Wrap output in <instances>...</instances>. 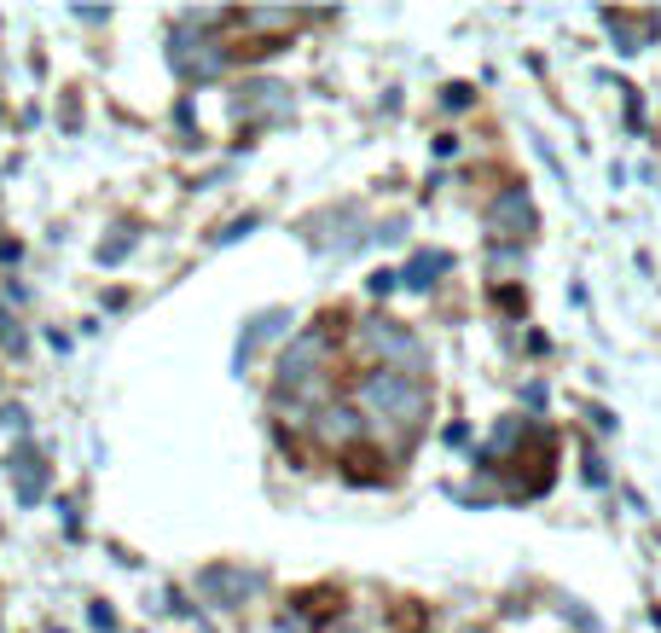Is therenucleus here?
Returning <instances> with one entry per match:
<instances>
[{"label": "nucleus", "instance_id": "obj_1", "mask_svg": "<svg viewBox=\"0 0 661 633\" xmlns=\"http://www.w3.org/2000/svg\"><path fill=\"white\" fill-rule=\"evenodd\" d=\"M360 401L371 407L378 419H389V424H424V413H429V396H424V384L418 378H406V373H371L366 384H360Z\"/></svg>", "mask_w": 661, "mask_h": 633}, {"label": "nucleus", "instance_id": "obj_2", "mask_svg": "<svg viewBox=\"0 0 661 633\" xmlns=\"http://www.w3.org/2000/svg\"><path fill=\"white\" fill-rule=\"evenodd\" d=\"M360 343L378 360H389V373H424V343L406 332V325H395L389 314H371L360 325Z\"/></svg>", "mask_w": 661, "mask_h": 633}, {"label": "nucleus", "instance_id": "obj_3", "mask_svg": "<svg viewBox=\"0 0 661 633\" xmlns=\"http://www.w3.org/2000/svg\"><path fill=\"white\" fill-rule=\"evenodd\" d=\"M169 58H175V70L186 81H215L221 76V47L210 41V30H198V24H175Z\"/></svg>", "mask_w": 661, "mask_h": 633}, {"label": "nucleus", "instance_id": "obj_4", "mask_svg": "<svg viewBox=\"0 0 661 633\" xmlns=\"http://www.w3.org/2000/svg\"><path fill=\"white\" fill-rule=\"evenodd\" d=\"M198 587H203V599H210V604H221V610H238L244 599H256L261 576H256V569H203V576H198Z\"/></svg>", "mask_w": 661, "mask_h": 633}, {"label": "nucleus", "instance_id": "obj_5", "mask_svg": "<svg viewBox=\"0 0 661 633\" xmlns=\"http://www.w3.org/2000/svg\"><path fill=\"white\" fill-rule=\"evenodd\" d=\"M279 332H291V309H267V314H256L250 325H244L238 349H233V373H244V366L256 360V349H261V343H273Z\"/></svg>", "mask_w": 661, "mask_h": 633}, {"label": "nucleus", "instance_id": "obj_6", "mask_svg": "<svg viewBox=\"0 0 661 633\" xmlns=\"http://www.w3.org/2000/svg\"><path fill=\"white\" fill-rule=\"evenodd\" d=\"M488 227H493V233H516V238H528V233H534V198H528L523 187H511L505 198H493Z\"/></svg>", "mask_w": 661, "mask_h": 633}, {"label": "nucleus", "instance_id": "obj_7", "mask_svg": "<svg viewBox=\"0 0 661 633\" xmlns=\"http://www.w3.org/2000/svg\"><path fill=\"white\" fill-rule=\"evenodd\" d=\"M7 471L18 482V506H35V500H47V459L30 454V447H18V454L7 459Z\"/></svg>", "mask_w": 661, "mask_h": 633}, {"label": "nucleus", "instance_id": "obj_8", "mask_svg": "<svg viewBox=\"0 0 661 633\" xmlns=\"http://www.w3.org/2000/svg\"><path fill=\"white\" fill-rule=\"evenodd\" d=\"M447 268H452L447 251H418V256H412L406 268H401V285H406V291H429V285H436Z\"/></svg>", "mask_w": 661, "mask_h": 633}, {"label": "nucleus", "instance_id": "obj_9", "mask_svg": "<svg viewBox=\"0 0 661 633\" xmlns=\"http://www.w3.org/2000/svg\"><path fill=\"white\" fill-rule=\"evenodd\" d=\"M320 349H325L320 337H302L296 349L279 360V384H302V378H307V373H314V366H320Z\"/></svg>", "mask_w": 661, "mask_h": 633}, {"label": "nucleus", "instance_id": "obj_10", "mask_svg": "<svg viewBox=\"0 0 661 633\" xmlns=\"http://www.w3.org/2000/svg\"><path fill=\"white\" fill-rule=\"evenodd\" d=\"M320 431H325L330 442H343V436L360 431V413H355V407H330V413L320 419Z\"/></svg>", "mask_w": 661, "mask_h": 633}, {"label": "nucleus", "instance_id": "obj_11", "mask_svg": "<svg viewBox=\"0 0 661 633\" xmlns=\"http://www.w3.org/2000/svg\"><path fill=\"white\" fill-rule=\"evenodd\" d=\"M134 244H139V227H111L105 244H99V262H116L122 251H134Z\"/></svg>", "mask_w": 661, "mask_h": 633}, {"label": "nucleus", "instance_id": "obj_12", "mask_svg": "<svg viewBox=\"0 0 661 633\" xmlns=\"http://www.w3.org/2000/svg\"><path fill=\"white\" fill-rule=\"evenodd\" d=\"M0 349H7V355H24V332H18V320H12L7 309H0Z\"/></svg>", "mask_w": 661, "mask_h": 633}, {"label": "nucleus", "instance_id": "obj_13", "mask_svg": "<svg viewBox=\"0 0 661 633\" xmlns=\"http://www.w3.org/2000/svg\"><path fill=\"white\" fill-rule=\"evenodd\" d=\"M256 227H261V215H244V221H233V227H215V233H210V244H233V238L256 233Z\"/></svg>", "mask_w": 661, "mask_h": 633}, {"label": "nucleus", "instance_id": "obj_14", "mask_svg": "<svg viewBox=\"0 0 661 633\" xmlns=\"http://www.w3.org/2000/svg\"><path fill=\"white\" fill-rule=\"evenodd\" d=\"M88 617H93V628H99V633H111V628H116V610H111V604H93Z\"/></svg>", "mask_w": 661, "mask_h": 633}, {"label": "nucleus", "instance_id": "obj_15", "mask_svg": "<svg viewBox=\"0 0 661 633\" xmlns=\"http://www.w3.org/2000/svg\"><path fill=\"white\" fill-rule=\"evenodd\" d=\"M76 18H81V24H105L111 7H76Z\"/></svg>", "mask_w": 661, "mask_h": 633}, {"label": "nucleus", "instance_id": "obj_16", "mask_svg": "<svg viewBox=\"0 0 661 633\" xmlns=\"http://www.w3.org/2000/svg\"><path fill=\"white\" fill-rule=\"evenodd\" d=\"M395 285H401V274H371V291H378V297L395 291Z\"/></svg>", "mask_w": 661, "mask_h": 633}, {"label": "nucleus", "instance_id": "obj_17", "mask_svg": "<svg viewBox=\"0 0 661 633\" xmlns=\"http://www.w3.org/2000/svg\"><path fill=\"white\" fill-rule=\"evenodd\" d=\"M330 633H355V628H330Z\"/></svg>", "mask_w": 661, "mask_h": 633}]
</instances>
